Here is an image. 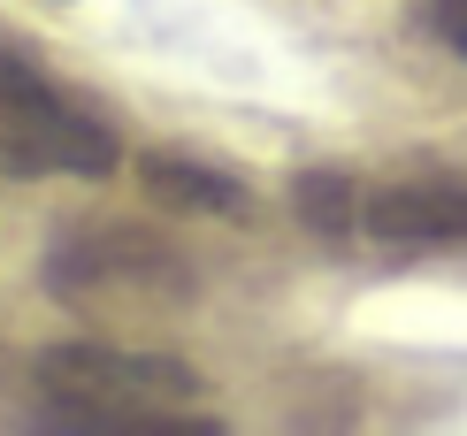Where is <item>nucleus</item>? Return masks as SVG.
<instances>
[{"label":"nucleus","mask_w":467,"mask_h":436,"mask_svg":"<svg viewBox=\"0 0 467 436\" xmlns=\"http://www.w3.org/2000/svg\"><path fill=\"white\" fill-rule=\"evenodd\" d=\"M38 390L54 399L47 429L85 436H215V413H169L177 399H200V375L177 352L115 345V337H62L31 360Z\"/></svg>","instance_id":"1"},{"label":"nucleus","mask_w":467,"mask_h":436,"mask_svg":"<svg viewBox=\"0 0 467 436\" xmlns=\"http://www.w3.org/2000/svg\"><path fill=\"white\" fill-rule=\"evenodd\" d=\"M0 169L24 184H38V176L100 184L123 169V130L92 100H77L62 77H47L31 54L0 47Z\"/></svg>","instance_id":"2"},{"label":"nucleus","mask_w":467,"mask_h":436,"mask_svg":"<svg viewBox=\"0 0 467 436\" xmlns=\"http://www.w3.org/2000/svg\"><path fill=\"white\" fill-rule=\"evenodd\" d=\"M192 284L184 253L146 230H69L47 253V291L77 314H115V306H161Z\"/></svg>","instance_id":"3"},{"label":"nucleus","mask_w":467,"mask_h":436,"mask_svg":"<svg viewBox=\"0 0 467 436\" xmlns=\"http://www.w3.org/2000/svg\"><path fill=\"white\" fill-rule=\"evenodd\" d=\"M353 237H376V245H399V253L467 245V176L414 169V176H391V184H360Z\"/></svg>","instance_id":"4"},{"label":"nucleus","mask_w":467,"mask_h":436,"mask_svg":"<svg viewBox=\"0 0 467 436\" xmlns=\"http://www.w3.org/2000/svg\"><path fill=\"white\" fill-rule=\"evenodd\" d=\"M139 184L161 214H215V223H245L253 214V184L238 169L207 161V153H146L139 161Z\"/></svg>","instance_id":"5"},{"label":"nucleus","mask_w":467,"mask_h":436,"mask_svg":"<svg viewBox=\"0 0 467 436\" xmlns=\"http://www.w3.org/2000/svg\"><path fill=\"white\" fill-rule=\"evenodd\" d=\"M291 207H299L306 230H322V237H353L360 176H345V169H306L299 184H291Z\"/></svg>","instance_id":"6"},{"label":"nucleus","mask_w":467,"mask_h":436,"mask_svg":"<svg viewBox=\"0 0 467 436\" xmlns=\"http://www.w3.org/2000/svg\"><path fill=\"white\" fill-rule=\"evenodd\" d=\"M437 38L467 62V0H437Z\"/></svg>","instance_id":"7"}]
</instances>
